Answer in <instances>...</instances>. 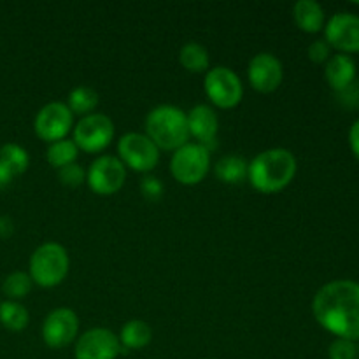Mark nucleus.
I'll return each instance as SVG.
<instances>
[{"mask_svg": "<svg viewBox=\"0 0 359 359\" xmlns=\"http://www.w3.org/2000/svg\"><path fill=\"white\" fill-rule=\"evenodd\" d=\"M118 339L123 349L139 351L149 346L153 340V330L142 319H132V321L125 323Z\"/></svg>", "mask_w": 359, "mask_h": 359, "instance_id": "obj_18", "label": "nucleus"}, {"mask_svg": "<svg viewBox=\"0 0 359 359\" xmlns=\"http://www.w3.org/2000/svg\"><path fill=\"white\" fill-rule=\"evenodd\" d=\"M203 90L209 100L219 109H233L244 97L242 81L230 67H214L207 70Z\"/></svg>", "mask_w": 359, "mask_h": 359, "instance_id": "obj_8", "label": "nucleus"}, {"mask_svg": "<svg viewBox=\"0 0 359 359\" xmlns=\"http://www.w3.org/2000/svg\"><path fill=\"white\" fill-rule=\"evenodd\" d=\"M114 139V123L102 112L84 116L74 125V142L84 153L97 154L107 149Z\"/></svg>", "mask_w": 359, "mask_h": 359, "instance_id": "obj_7", "label": "nucleus"}, {"mask_svg": "<svg viewBox=\"0 0 359 359\" xmlns=\"http://www.w3.org/2000/svg\"><path fill=\"white\" fill-rule=\"evenodd\" d=\"M0 323L9 332H21L30 323V314L20 302L7 300L0 304Z\"/></svg>", "mask_w": 359, "mask_h": 359, "instance_id": "obj_23", "label": "nucleus"}, {"mask_svg": "<svg viewBox=\"0 0 359 359\" xmlns=\"http://www.w3.org/2000/svg\"><path fill=\"white\" fill-rule=\"evenodd\" d=\"M330 359H356V346L346 339H335L328 349Z\"/></svg>", "mask_w": 359, "mask_h": 359, "instance_id": "obj_27", "label": "nucleus"}, {"mask_svg": "<svg viewBox=\"0 0 359 359\" xmlns=\"http://www.w3.org/2000/svg\"><path fill=\"white\" fill-rule=\"evenodd\" d=\"M118 158L130 170L151 174L160 161V149L146 133L128 132L118 140Z\"/></svg>", "mask_w": 359, "mask_h": 359, "instance_id": "obj_6", "label": "nucleus"}, {"mask_svg": "<svg viewBox=\"0 0 359 359\" xmlns=\"http://www.w3.org/2000/svg\"><path fill=\"white\" fill-rule=\"evenodd\" d=\"M98 105V93L90 86H76L69 93L67 98V107L70 109L72 114L81 116H90Z\"/></svg>", "mask_w": 359, "mask_h": 359, "instance_id": "obj_21", "label": "nucleus"}, {"mask_svg": "<svg viewBox=\"0 0 359 359\" xmlns=\"http://www.w3.org/2000/svg\"><path fill=\"white\" fill-rule=\"evenodd\" d=\"M179 62L188 72L200 74L209 69V51L200 42H186L179 51Z\"/></svg>", "mask_w": 359, "mask_h": 359, "instance_id": "obj_20", "label": "nucleus"}, {"mask_svg": "<svg viewBox=\"0 0 359 359\" xmlns=\"http://www.w3.org/2000/svg\"><path fill=\"white\" fill-rule=\"evenodd\" d=\"M58 179L67 188H79L83 182H86V170L77 163L67 165L58 170Z\"/></svg>", "mask_w": 359, "mask_h": 359, "instance_id": "obj_26", "label": "nucleus"}, {"mask_svg": "<svg viewBox=\"0 0 359 359\" xmlns=\"http://www.w3.org/2000/svg\"><path fill=\"white\" fill-rule=\"evenodd\" d=\"M79 318L69 307H60L49 312L42 323V340L51 349H63L77 340Z\"/></svg>", "mask_w": 359, "mask_h": 359, "instance_id": "obj_11", "label": "nucleus"}, {"mask_svg": "<svg viewBox=\"0 0 359 359\" xmlns=\"http://www.w3.org/2000/svg\"><path fill=\"white\" fill-rule=\"evenodd\" d=\"M312 314L319 326L351 342L359 340V284L340 279L325 284L312 300Z\"/></svg>", "mask_w": 359, "mask_h": 359, "instance_id": "obj_1", "label": "nucleus"}, {"mask_svg": "<svg viewBox=\"0 0 359 359\" xmlns=\"http://www.w3.org/2000/svg\"><path fill=\"white\" fill-rule=\"evenodd\" d=\"M146 135L156 144L158 149L177 151L189 140L186 112L175 105H158L146 116Z\"/></svg>", "mask_w": 359, "mask_h": 359, "instance_id": "obj_3", "label": "nucleus"}, {"mask_svg": "<svg viewBox=\"0 0 359 359\" xmlns=\"http://www.w3.org/2000/svg\"><path fill=\"white\" fill-rule=\"evenodd\" d=\"M248 160L238 154H226L214 165V174L224 184H241L248 181Z\"/></svg>", "mask_w": 359, "mask_h": 359, "instance_id": "obj_19", "label": "nucleus"}, {"mask_svg": "<svg viewBox=\"0 0 359 359\" xmlns=\"http://www.w3.org/2000/svg\"><path fill=\"white\" fill-rule=\"evenodd\" d=\"M293 18L305 34H318L325 28V11L316 0H298L293 6Z\"/></svg>", "mask_w": 359, "mask_h": 359, "instance_id": "obj_17", "label": "nucleus"}, {"mask_svg": "<svg viewBox=\"0 0 359 359\" xmlns=\"http://www.w3.org/2000/svg\"><path fill=\"white\" fill-rule=\"evenodd\" d=\"M309 58L314 63H325L332 58V48H330L328 42L325 39H319V41H314L307 49Z\"/></svg>", "mask_w": 359, "mask_h": 359, "instance_id": "obj_29", "label": "nucleus"}, {"mask_svg": "<svg viewBox=\"0 0 359 359\" xmlns=\"http://www.w3.org/2000/svg\"><path fill=\"white\" fill-rule=\"evenodd\" d=\"M349 146H351V151H353L354 158L359 161V119L353 123V126H351L349 130Z\"/></svg>", "mask_w": 359, "mask_h": 359, "instance_id": "obj_30", "label": "nucleus"}, {"mask_svg": "<svg viewBox=\"0 0 359 359\" xmlns=\"http://www.w3.org/2000/svg\"><path fill=\"white\" fill-rule=\"evenodd\" d=\"M0 161L16 177V175H21L27 172L28 165H30V156H28V151L25 147L9 142L0 147Z\"/></svg>", "mask_w": 359, "mask_h": 359, "instance_id": "obj_24", "label": "nucleus"}, {"mask_svg": "<svg viewBox=\"0 0 359 359\" xmlns=\"http://www.w3.org/2000/svg\"><path fill=\"white\" fill-rule=\"evenodd\" d=\"M32 286H34V283L27 272H13L4 279L2 291L9 300L18 302L30 293Z\"/></svg>", "mask_w": 359, "mask_h": 359, "instance_id": "obj_25", "label": "nucleus"}, {"mask_svg": "<svg viewBox=\"0 0 359 359\" xmlns=\"http://www.w3.org/2000/svg\"><path fill=\"white\" fill-rule=\"evenodd\" d=\"M140 193H142L146 200L156 202V200H160L161 195H163V184H161V181L158 177L147 174L146 177L140 181Z\"/></svg>", "mask_w": 359, "mask_h": 359, "instance_id": "obj_28", "label": "nucleus"}, {"mask_svg": "<svg viewBox=\"0 0 359 359\" xmlns=\"http://www.w3.org/2000/svg\"><path fill=\"white\" fill-rule=\"evenodd\" d=\"M74 128V114L65 102H49L34 119L35 135L44 142L53 144L56 140L67 139Z\"/></svg>", "mask_w": 359, "mask_h": 359, "instance_id": "obj_10", "label": "nucleus"}, {"mask_svg": "<svg viewBox=\"0 0 359 359\" xmlns=\"http://www.w3.org/2000/svg\"><path fill=\"white\" fill-rule=\"evenodd\" d=\"M13 179H14V175L11 174L9 168H7L6 165L0 161V189L7 188V186L11 184V181H13Z\"/></svg>", "mask_w": 359, "mask_h": 359, "instance_id": "obj_32", "label": "nucleus"}, {"mask_svg": "<svg viewBox=\"0 0 359 359\" xmlns=\"http://www.w3.org/2000/svg\"><path fill=\"white\" fill-rule=\"evenodd\" d=\"M248 79L258 93H273L284 79L283 63L272 53H258L249 62Z\"/></svg>", "mask_w": 359, "mask_h": 359, "instance_id": "obj_13", "label": "nucleus"}, {"mask_svg": "<svg viewBox=\"0 0 359 359\" xmlns=\"http://www.w3.org/2000/svg\"><path fill=\"white\" fill-rule=\"evenodd\" d=\"M70 270V258L67 249L58 242H46L39 245L30 256L28 276L37 286L56 287L65 280Z\"/></svg>", "mask_w": 359, "mask_h": 359, "instance_id": "obj_4", "label": "nucleus"}, {"mask_svg": "<svg viewBox=\"0 0 359 359\" xmlns=\"http://www.w3.org/2000/svg\"><path fill=\"white\" fill-rule=\"evenodd\" d=\"M210 170V151L202 144L188 142L170 158L172 177L182 186H196Z\"/></svg>", "mask_w": 359, "mask_h": 359, "instance_id": "obj_5", "label": "nucleus"}, {"mask_svg": "<svg viewBox=\"0 0 359 359\" xmlns=\"http://www.w3.org/2000/svg\"><path fill=\"white\" fill-rule=\"evenodd\" d=\"M325 77L328 81L330 88L335 90L337 93H342L347 88L353 86L356 79V63L349 55H333L326 62Z\"/></svg>", "mask_w": 359, "mask_h": 359, "instance_id": "obj_16", "label": "nucleus"}, {"mask_svg": "<svg viewBox=\"0 0 359 359\" xmlns=\"http://www.w3.org/2000/svg\"><path fill=\"white\" fill-rule=\"evenodd\" d=\"M325 41L342 55L359 53V16L353 13L333 14L326 23Z\"/></svg>", "mask_w": 359, "mask_h": 359, "instance_id": "obj_14", "label": "nucleus"}, {"mask_svg": "<svg viewBox=\"0 0 359 359\" xmlns=\"http://www.w3.org/2000/svg\"><path fill=\"white\" fill-rule=\"evenodd\" d=\"M77 154H79V147L76 146V142L72 139L67 137V139L49 144L48 151H46V160H48V163L51 167L60 170V168L67 167V165L76 163Z\"/></svg>", "mask_w": 359, "mask_h": 359, "instance_id": "obj_22", "label": "nucleus"}, {"mask_svg": "<svg viewBox=\"0 0 359 359\" xmlns=\"http://www.w3.org/2000/svg\"><path fill=\"white\" fill-rule=\"evenodd\" d=\"M298 161L290 149L272 147L256 154L248 167V181L256 191L272 195L293 182Z\"/></svg>", "mask_w": 359, "mask_h": 359, "instance_id": "obj_2", "label": "nucleus"}, {"mask_svg": "<svg viewBox=\"0 0 359 359\" xmlns=\"http://www.w3.org/2000/svg\"><path fill=\"white\" fill-rule=\"evenodd\" d=\"M126 167L118 156L102 154L91 161L86 170V184L98 196L116 195L125 186Z\"/></svg>", "mask_w": 359, "mask_h": 359, "instance_id": "obj_9", "label": "nucleus"}, {"mask_svg": "<svg viewBox=\"0 0 359 359\" xmlns=\"http://www.w3.org/2000/svg\"><path fill=\"white\" fill-rule=\"evenodd\" d=\"M186 119H188L189 137H195L196 144H202L210 151V146L216 142L217 130H219L216 111L210 105L198 104L186 112Z\"/></svg>", "mask_w": 359, "mask_h": 359, "instance_id": "obj_15", "label": "nucleus"}, {"mask_svg": "<svg viewBox=\"0 0 359 359\" xmlns=\"http://www.w3.org/2000/svg\"><path fill=\"white\" fill-rule=\"evenodd\" d=\"M14 233V221L9 216H0V238H9Z\"/></svg>", "mask_w": 359, "mask_h": 359, "instance_id": "obj_31", "label": "nucleus"}, {"mask_svg": "<svg viewBox=\"0 0 359 359\" xmlns=\"http://www.w3.org/2000/svg\"><path fill=\"white\" fill-rule=\"evenodd\" d=\"M123 351L118 335L107 328H91L76 340V359H116Z\"/></svg>", "mask_w": 359, "mask_h": 359, "instance_id": "obj_12", "label": "nucleus"}]
</instances>
